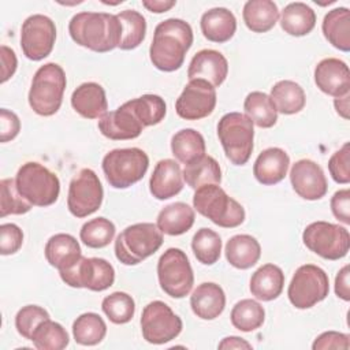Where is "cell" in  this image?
<instances>
[{
  "label": "cell",
  "instance_id": "1",
  "mask_svg": "<svg viewBox=\"0 0 350 350\" xmlns=\"http://www.w3.org/2000/svg\"><path fill=\"white\" fill-rule=\"evenodd\" d=\"M193 40V29L186 21L179 18L161 21L154 27L153 40L149 48L152 64L164 72L179 70Z\"/></svg>",
  "mask_w": 350,
  "mask_h": 350
},
{
  "label": "cell",
  "instance_id": "2",
  "mask_svg": "<svg viewBox=\"0 0 350 350\" xmlns=\"http://www.w3.org/2000/svg\"><path fill=\"white\" fill-rule=\"evenodd\" d=\"M68 33L78 45L93 52L105 53L119 48L122 23L118 16L112 14L82 11L71 18Z\"/></svg>",
  "mask_w": 350,
  "mask_h": 350
},
{
  "label": "cell",
  "instance_id": "3",
  "mask_svg": "<svg viewBox=\"0 0 350 350\" xmlns=\"http://www.w3.org/2000/svg\"><path fill=\"white\" fill-rule=\"evenodd\" d=\"M67 79L64 70L56 63L41 66L31 81L29 105L40 116L55 115L63 103Z\"/></svg>",
  "mask_w": 350,
  "mask_h": 350
},
{
  "label": "cell",
  "instance_id": "4",
  "mask_svg": "<svg viewBox=\"0 0 350 350\" xmlns=\"http://www.w3.org/2000/svg\"><path fill=\"white\" fill-rule=\"evenodd\" d=\"M194 209L219 227L234 228L245 221L243 206L219 185H204L193 196Z\"/></svg>",
  "mask_w": 350,
  "mask_h": 350
},
{
  "label": "cell",
  "instance_id": "5",
  "mask_svg": "<svg viewBox=\"0 0 350 350\" xmlns=\"http://www.w3.org/2000/svg\"><path fill=\"white\" fill-rule=\"evenodd\" d=\"M163 245V232L153 223L126 227L115 241V256L124 265H137L154 254Z\"/></svg>",
  "mask_w": 350,
  "mask_h": 350
},
{
  "label": "cell",
  "instance_id": "6",
  "mask_svg": "<svg viewBox=\"0 0 350 350\" xmlns=\"http://www.w3.org/2000/svg\"><path fill=\"white\" fill-rule=\"evenodd\" d=\"M15 183L19 194L31 205L49 206L59 198L60 180L57 175L37 161L22 164Z\"/></svg>",
  "mask_w": 350,
  "mask_h": 350
},
{
  "label": "cell",
  "instance_id": "7",
  "mask_svg": "<svg viewBox=\"0 0 350 350\" xmlns=\"http://www.w3.org/2000/svg\"><path fill=\"white\" fill-rule=\"evenodd\" d=\"M217 137L226 157L234 165H243L253 152V122L241 112H228L217 123Z\"/></svg>",
  "mask_w": 350,
  "mask_h": 350
},
{
  "label": "cell",
  "instance_id": "8",
  "mask_svg": "<svg viewBox=\"0 0 350 350\" xmlns=\"http://www.w3.org/2000/svg\"><path fill=\"white\" fill-rule=\"evenodd\" d=\"M101 167L112 187L127 189L144 178L149 167V157L139 148L113 149L104 156Z\"/></svg>",
  "mask_w": 350,
  "mask_h": 350
},
{
  "label": "cell",
  "instance_id": "9",
  "mask_svg": "<svg viewBox=\"0 0 350 350\" xmlns=\"http://www.w3.org/2000/svg\"><path fill=\"white\" fill-rule=\"evenodd\" d=\"M161 290L172 298L186 297L194 284V275L186 253L178 247L167 249L157 261Z\"/></svg>",
  "mask_w": 350,
  "mask_h": 350
},
{
  "label": "cell",
  "instance_id": "10",
  "mask_svg": "<svg viewBox=\"0 0 350 350\" xmlns=\"http://www.w3.org/2000/svg\"><path fill=\"white\" fill-rule=\"evenodd\" d=\"M305 246L325 260L343 258L350 247V234L346 227L329 221H313L302 232Z\"/></svg>",
  "mask_w": 350,
  "mask_h": 350
},
{
  "label": "cell",
  "instance_id": "11",
  "mask_svg": "<svg viewBox=\"0 0 350 350\" xmlns=\"http://www.w3.org/2000/svg\"><path fill=\"white\" fill-rule=\"evenodd\" d=\"M329 279L324 269L314 264L301 265L287 288L288 301L297 309H309L327 298Z\"/></svg>",
  "mask_w": 350,
  "mask_h": 350
},
{
  "label": "cell",
  "instance_id": "12",
  "mask_svg": "<svg viewBox=\"0 0 350 350\" xmlns=\"http://www.w3.org/2000/svg\"><path fill=\"white\" fill-rule=\"evenodd\" d=\"M62 280L74 288L104 291L115 282V269L104 258L81 257L71 268L59 272Z\"/></svg>",
  "mask_w": 350,
  "mask_h": 350
},
{
  "label": "cell",
  "instance_id": "13",
  "mask_svg": "<svg viewBox=\"0 0 350 350\" xmlns=\"http://www.w3.org/2000/svg\"><path fill=\"white\" fill-rule=\"evenodd\" d=\"M182 328L180 317L163 301H152L142 310L141 332L148 343L164 345L175 339Z\"/></svg>",
  "mask_w": 350,
  "mask_h": 350
},
{
  "label": "cell",
  "instance_id": "14",
  "mask_svg": "<svg viewBox=\"0 0 350 350\" xmlns=\"http://www.w3.org/2000/svg\"><path fill=\"white\" fill-rule=\"evenodd\" d=\"M104 190L97 174L90 168H82L70 182L67 208L75 217H86L100 209Z\"/></svg>",
  "mask_w": 350,
  "mask_h": 350
},
{
  "label": "cell",
  "instance_id": "15",
  "mask_svg": "<svg viewBox=\"0 0 350 350\" xmlns=\"http://www.w3.org/2000/svg\"><path fill=\"white\" fill-rule=\"evenodd\" d=\"M55 41L56 26L49 16L34 14L22 23L21 48L27 59L33 62L45 59L52 52Z\"/></svg>",
  "mask_w": 350,
  "mask_h": 350
},
{
  "label": "cell",
  "instance_id": "16",
  "mask_svg": "<svg viewBox=\"0 0 350 350\" xmlns=\"http://www.w3.org/2000/svg\"><path fill=\"white\" fill-rule=\"evenodd\" d=\"M216 89L204 79H191L175 101L179 118L198 120L209 116L216 107Z\"/></svg>",
  "mask_w": 350,
  "mask_h": 350
},
{
  "label": "cell",
  "instance_id": "17",
  "mask_svg": "<svg viewBox=\"0 0 350 350\" xmlns=\"http://www.w3.org/2000/svg\"><path fill=\"white\" fill-rule=\"evenodd\" d=\"M290 182L294 191L304 200L316 201L327 194L328 185L323 168L313 160L301 159L290 171Z\"/></svg>",
  "mask_w": 350,
  "mask_h": 350
},
{
  "label": "cell",
  "instance_id": "18",
  "mask_svg": "<svg viewBox=\"0 0 350 350\" xmlns=\"http://www.w3.org/2000/svg\"><path fill=\"white\" fill-rule=\"evenodd\" d=\"M145 127L137 118L130 103L126 101L115 111L107 112L98 120L100 133L113 141L134 139L141 135Z\"/></svg>",
  "mask_w": 350,
  "mask_h": 350
},
{
  "label": "cell",
  "instance_id": "19",
  "mask_svg": "<svg viewBox=\"0 0 350 350\" xmlns=\"http://www.w3.org/2000/svg\"><path fill=\"white\" fill-rule=\"evenodd\" d=\"M314 83L323 93L335 98L349 94L350 72L347 64L336 57L323 59L314 68Z\"/></svg>",
  "mask_w": 350,
  "mask_h": 350
},
{
  "label": "cell",
  "instance_id": "20",
  "mask_svg": "<svg viewBox=\"0 0 350 350\" xmlns=\"http://www.w3.org/2000/svg\"><path fill=\"white\" fill-rule=\"evenodd\" d=\"M228 74V62L227 59L215 49H201L190 60L187 78L191 79H204L209 82L213 88L220 86Z\"/></svg>",
  "mask_w": 350,
  "mask_h": 350
},
{
  "label": "cell",
  "instance_id": "21",
  "mask_svg": "<svg viewBox=\"0 0 350 350\" xmlns=\"http://www.w3.org/2000/svg\"><path fill=\"white\" fill-rule=\"evenodd\" d=\"M183 189V175L180 165L172 159L157 161L149 179V190L157 200L175 197Z\"/></svg>",
  "mask_w": 350,
  "mask_h": 350
},
{
  "label": "cell",
  "instance_id": "22",
  "mask_svg": "<svg viewBox=\"0 0 350 350\" xmlns=\"http://www.w3.org/2000/svg\"><path fill=\"white\" fill-rule=\"evenodd\" d=\"M71 105L85 119H98L107 113L108 101L100 83L85 82L71 94Z\"/></svg>",
  "mask_w": 350,
  "mask_h": 350
},
{
  "label": "cell",
  "instance_id": "23",
  "mask_svg": "<svg viewBox=\"0 0 350 350\" xmlns=\"http://www.w3.org/2000/svg\"><path fill=\"white\" fill-rule=\"evenodd\" d=\"M288 165L290 157L283 149L268 148L257 156L253 165V175L261 185H276L287 175Z\"/></svg>",
  "mask_w": 350,
  "mask_h": 350
},
{
  "label": "cell",
  "instance_id": "24",
  "mask_svg": "<svg viewBox=\"0 0 350 350\" xmlns=\"http://www.w3.org/2000/svg\"><path fill=\"white\" fill-rule=\"evenodd\" d=\"M190 306L197 317L202 320H215L226 308V294L219 284L204 282L191 293Z\"/></svg>",
  "mask_w": 350,
  "mask_h": 350
},
{
  "label": "cell",
  "instance_id": "25",
  "mask_svg": "<svg viewBox=\"0 0 350 350\" xmlns=\"http://www.w3.org/2000/svg\"><path fill=\"white\" fill-rule=\"evenodd\" d=\"M200 26L204 37L208 41L223 44L234 37L237 30V19L228 8L215 7L202 14Z\"/></svg>",
  "mask_w": 350,
  "mask_h": 350
},
{
  "label": "cell",
  "instance_id": "26",
  "mask_svg": "<svg viewBox=\"0 0 350 350\" xmlns=\"http://www.w3.org/2000/svg\"><path fill=\"white\" fill-rule=\"evenodd\" d=\"M44 254L46 261L59 272L71 268L82 257L78 241L64 232L55 234L46 241Z\"/></svg>",
  "mask_w": 350,
  "mask_h": 350
},
{
  "label": "cell",
  "instance_id": "27",
  "mask_svg": "<svg viewBox=\"0 0 350 350\" xmlns=\"http://www.w3.org/2000/svg\"><path fill=\"white\" fill-rule=\"evenodd\" d=\"M284 287V273L275 264H264L250 278V293L260 301L276 299Z\"/></svg>",
  "mask_w": 350,
  "mask_h": 350
},
{
  "label": "cell",
  "instance_id": "28",
  "mask_svg": "<svg viewBox=\"0 0 350 350\" xmlns=\"http://www.w3.org/2000/svg\"><path fill=\"white\" fill-rule=\"evenodd\" d=\"M194 209L186 202H172L165 205L157 215V227L167 235H182L194 224Z\"/></svg>",
  "mask_w": 350,
  "mask_h": 350
},
{
  "label": "cell",
  "instance_id": "29",
  "mask_svg": "<svg viewBox=\"0 0 350 350\" xmlns=\"http://www.w3.org/2000/svg\"><path fill=\"white\" fill-rule=\"evenodd\" d=\"M226 258L237 269H249L260 260L261 246L249 234H238L230 238L226 245Z\"/></svg>",
  "mask_w": 350,
  "mask_h": 350
},
{
  "label": "cell",
  "instance_id": "30",
  "mask_svg": "<svg viewBox=\"0 0 350 350\" xmlns=\"http://www.w3.org/2000/svg\"><path fill=\"white\" fill-rule=\"evenodd\" d=\"M323 34L325 40L342 52L350 51V11L338 7L328 11L323 19Z\"/></svg>",
  "mask_w": 350,
  "mask_h": 350
},
{
  "label": "cell",
  "instance_id": "31",
  "mask_svg": "<svg viewBox=\"0 0 350 350\" xmlns=\"http://www.w3.org/2000/svg\"><path fill=\"white\" fill-rule=\"evenodd\" d=\"M246 27L254 33L269 31L279 19L278 5L271 0H249L242 11Z\"/></svg>",
  "mask_w": 350,
  "mask_h": 350
},
{
  "label": "cell",
  "instance_id": "32",
  "mask_svg": "<svg viewBox=\"0 0 350 350\" xmlns=\"http://www.w3.org/2000/svg\"><path fill=\"white\" fill-rule=\"evenodd\" d=\"M282 29L294 37L309 34L316 26V14L305 3L295 1L287 4L280 15Z\"/></svg>",
  "mask_w": 350,
  "mask_h": 350
},
{
  "label": "cell",
  "instance_id": "33",
  "mask_svg": "<svg viewBox=\"0 0 350 350\" xmlns=\"http://www.w3.org/2000/svg\"><path fill=\"white\" fill-rule=\"evenodd\" d=\"M275 104L278 112L283 115H294L304 109L306 104V96L301 85L294 81L283 79L276 82L271 88L269 96Z\"/></svg>",
  "mask_w": 350,
  "mask_h": 350
},
{
  "label": "cell",
  "instance_id": "34",
  "mask_svg": "<svg viewBox=\"0 0 350 350\" xmlns=\"http://www.w3.org/2000/svg\"><path fill=\"white\" fill-rule=\"evenodd\" d=\"M183 179L191 189H198L204 185H220L221 170L219 163L209 154H204L185 165L182 171Z\"/></svg>",
  "mask_w": 350,
  "mask_h": 350
},
{
  "label": "cell",
  "instance_id": "35",
  "mask_svg": "<svg viewBox=\"0 0 350 350\" xmlns=\"http://www.w3.org/2000/svg\"><path fill=\"white\" fill-rule=\"evenodd\" d=\"M205 139L194 129H182L171 138V150L175 159L185 165L205 154Z\"/></svg>",
  "mask_w": 350,
  "mask_h": 350
},
{
  "label": "cell",
  "instance_id": "36",
  "mask_svg": "<svg viewBox=\"0 0 350 350\" xmlns=\"http://www.w3.org/2000/svg\"><path fill=\"white\" fill-rule=\"evenodd\" d=\"M245 115L253 122V124L261 129H269L275 126L278 120V111L272 98L262 92H252L246 96L243 103Z\"/></svg>",
  "mask_w": 350,
  "mask_h": 350
},
{
  "label": "cell",
  "instance_id": "37",
  "mask_svg": "<svg viewBox=\"0 0 350 350\" xmlns=\"http://www.w3.org/2000/svg\"><path fill=\"white\" fill-rule=\"evenodd\" d=\"M107 335V324L97 313L88 312L78 316L72 324V336L82 346L98 345Z\"/></svg>",
  "mask_w": 350,
  "mask_h": 350
},
{
  "label": "cell",
  "instance_id": "38",
  "mask_svg": "<svg viewBox=\"0 0 350 350\" xmlns=\"http://www.w3.org/2000/svg\"><path fill=\"white\" fill-rule=\"evenodd\" d=\"M122 23V40L119 48L123 51L135 49L142 44L146 34V21L135 10H124L116 14Z\"/></svg>",
  "mask_w": 350,
  "mask_h": 350
},
{
  "label": "cell",
  "instance_id": "39",
  "mask_svg": "<svg viewBox=\"0 0 350 350\" xmlns=\"http://www.w3.org/2000/svg\"><path fill=\"white\" fill-rule=\"evenodd\" d=\"M230 319L231 324L237 329L242 332H252L262 325L265 320V310L257 301L246 298L234 305Z\"/></svg>",
  "mask_w": 350,
  "mask_h": 350
},
{
  "label": "cell",
  "instance_id": "40",
  "mask_svg": "<svg viewBox=\"0 0 350 350\" xmlns=\"http://www.w3.org/2000/svg\"><path fill=\"white\" fill-rule=\"evenodd\" d=\"M30 340L38 350H62L68 345L70 338L62 324L46 319L36 327Z\"/></svg>",
  "mask_w": 350,
  "mask_h": 350
},
{
  "label": "cell",
  "instance_id": "41",
  "mask_svg": "<svg viewBox=\"0 0 350 350\" xmlns=\"http://www.w3.org/2000/svg\"><path fill=\"white\" fill-rule=\"evenodd\" d=\"M191 249L196 258L204 265H213L221 253V238L211 228H200L191 241Z\"/></svg>",
  "mask_w": 350,
  "mask_h": 350
},
{
  "label": "cell",
  "instance_id": "42",
  "mask_svg": "<svg viewBox=\"0 0 350 350\" xmlns=\"http://www.w3.org/2000/svg\"><path fill=\"white\" fill-rule=\"evenodd\" d=\"M129 103L144 127L159 124L167 113L165 101L157 94H142Z\"/></svg>",
  "mask_w": 350,
  "mask_h": 350
},
{
  "label": "cell",
  "instance_id": "43",
  "mask_svg": "<svg viewBox=\"0 0 350 350\" xmlns=\"http://www.w3.org/2000/svg\"><path fill=\"white\" fill-rule=\"evenodd\" d=\"M115 231V224L109 219L96 217L81 227L79 238L88 247L101 249L112 242Z\"/></svg>",
  "mask_w": 350,
  "mask_h": 350
},
{
  "label": "cell",
  "instance_id": "44",
  "mask_svg": "<svg viewBox=\"0 0 350 350\" xmlns=\"http://www.w3.org/2000/svg\"><path fill=\"white\" fill-rule=\"evenodd\" d=\"M101 309L111 323L126 324L135 313V302L127 293L115 291L103 299Z\"/></svg>",
  "mask_w": 350,
  "mask_h": 350
},
{
  "label": "cell",
  "instance_id": "45",
  "mask_svg": "<svg viewBox=\"0 0 350 350\" xmlns=\"http://www.w3.org/2000/svg\"><path fill=\"white\" fill-rule=\"evenodd\" d=\"M31 204L26 201L18 191L15 179L4 178L0 180V216L23 215L31 209Z\"/></svg>",
  "mask_w": 350,
  "mask_h": 350
},
{
  "label": "cell",
  "instance_id": "46",
  "mask_svg": "<svg viewBox=\"0 0 350 350\" xmlns=\"http://www.w3.org/2000/svg\"><path fill=\"white\" fill-rule=\"evenodd\" d=\"M46 319H49V313L44 308L38 305H26L18 310L15 316V327L19 335L30 340L36 327Z\"/></svg>",
  "mask_w": 350,
  "mask_h": 350
},
{
  "label": "cell",
  "instance_id": "47",
  "mask_svg": "<svg viewBox=\"0 0 350 350\" xmlns=\"http://www.w3.org/2000/svg\"><path fill=\"white\" fill-rule=\"evenodd\" d=\"M328 171L331 178L340 185L350 182V144L345 142L328 160Z\"/></svg>",
  "mask_w": 350,
  "mask_h": 350
},
{
  "label": "cell",
  "instance_id": "48",
  "mask_svg": "<svg viewBox=\"0 0 350 350\" xmlns=\"http://www.w3.org/2000/svg\"><path fill=\"white\" fill-rule=\"evenodd\" d=\"M23 243V232L14 223H4L0 226V253L10 256L16 253Z\"/></svg>",
  "mask_w": 350,
  "mask_h": 350
},
{
  "label": "cell",
  "instance_id": "49",
  "mask_svg": "<svg viewBox=\"0 0 350 350\" xmlns=\"http://www.w3.org/2000/svg\"><path fill=\"white\" fill-rule=\"evenodd\" d=\"M350 347V336L343 332L338 331H325L320 334L313 345V350H327V349H339V350H347Z\"/></svg>",
  "mask_w": 350,
  "mask_h": 350
},
{
  "label": "cell",
  "instance_id": "50",
  "mask_svg": "<svg viewBox=\"0 0 350 350\" xmlns=\"http://www.w3.org/2000/svg\"><path fill=\"white\" fill-rule=\"evenodd\" d=\"M21 131V120L18 115L5 108L0 109V141L8 142Z\"/></svg>",
  "mask_w": 350,
  "mask_h": 350
},
{
  "label": "cell",
  "instance_id": "51",
  "mask_svg": "<svg viewBox=\"0 0 350 350\" xmlns=\"http://www.w3.org/2000/svg\"><path fill=\"white\" fill-rule=\"evenodd\" d=\"M331 211L332 215L342 223L350 224V190H338L331 197Z\"/></svg>",
  "mask_w": 350,
  "mask_h": 350
},
{
  "label": "cell",
  "instance_id": "52",
  "mask_svg": "<svg viewBox=\"0 0 350 350\" xmlns=\"http://www.w3.org/2000/svg\"><path fill=\"white\" fill-rule=\"evenodd\" d=\"M18 60L14 49L1 45V83L7 82L16 71Z\"/></svg>",
  "mask_w": 350,
  "mask_h": 350
},
{
  "label": "cell",
  "instance_id": "53",
  "mask_svg": "<svg viewBox=\"0 0 350 350\" xmlns=\"http://www.w3.org/2000/svg\"><path fill=\"white\" fill-rule=\"evenodd\" d=\"M349 265H345L339 269L336 278H335V294L343 299L350 301V286H349Z\"/></svg>",
  "mask_w": 350,
  "mask_h": 350
},
{
  "label": "cell",
  "instance_id": "54",
  "mask_svg": "<svg viewBox=\"0 0 350 350\" xmlns=\"http://www.w3.org/2000/svg\"><path fill=\"white\" fill-rule=\"evenodd\" d=\"M175 0H144L142 5L154 14H161L170 11L172 7H175Z\"/></svg>",
  "mask_w": 350,
  "mask_h": 350
},
{
  "label": "cell",
  "instance_id": "55",
  "mask_svg": "<svg viewBox=\"0 0 350 350\" xmlns=\"http://www.w3.org/2000/svg\"><path fill=\"white\" fill-rule=\"evenodd\" d=\"M219 349H252V345L239 336H227L221 339Z\"/></svg>",
  "mask_w": 350,
  "mask_h": 350
},
{
  "label": "cell",
  "instance_id": "56",
  "mask_svg": "<svg viewBox=\"0 0 350 350\" xmlns=\"http://www.w3.org/2000/svg\"><path fill=\"white\" fill-rule=\"evenodd\" d=\"M334 107L336 109V112L343 118V119H349V94L335 98L334 101Z\"/></svg>",
  "mask_w": 350,
  "mask_h": 350
}]
</instances>
